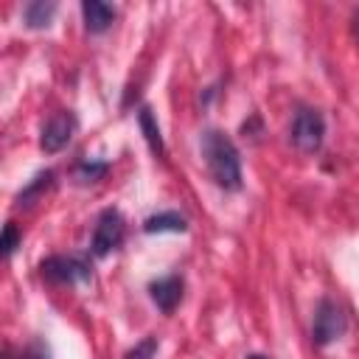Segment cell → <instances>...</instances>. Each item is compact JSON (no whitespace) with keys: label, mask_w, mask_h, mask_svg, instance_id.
Masks as SVG:
<instances>
[{"label":"cell","mask_w":359,"mask_h":359,"mask_svg":"<svg viewBox=\"0 0 359 359\" xmlns=\"http://www.w3.org/2000/svg\"><path fill=\"white\" fill-rule=\"evenodd\" d=\"M205 165L213 177V182L224 191H238L241 188V163H238V151L233 146V140L224 132L208 129L199 140Z\"/></svg>","instance_id":"obj_1"},{"label":"cell","mask_w":359,"mask_h":359,"mask_svg":"<svg viewBox=\"0 0 359 359\" xmlns=\"http://www.w3.org/2000/svg\"><path fill=\"white\" fill-rule=\"evenodd\" d=\"M325 137V121L317 109H297L294 121H292V143L303 151V154H314L320 151Z\"/></svg>","instance_id":"obj_2"},{"label":"cell","mask_w":359,"mask_h":359,"mask_svg":"<svg viewBox=\"0 0 359 359\" xmlns=\"http://www.w3.org/2000/svg\"><path fill=\"white\" fill-rule=\"evenodd\" d=\"M123 241V219L115 208H107L98 222H95V230H93V241H90V250L95 258H104L109 255L118 244Z\"/></svg>","instance_id":"obj_3"},{"label":"cell","mask_w":359,"mask_h":359,"mask_svg":"<svg viewBox=\"0 0 359 359\" xmlns=\"http://www.w3.org/2000/svg\"><path fill=\"white\" fill-rule=\"evenodd\" d=\"M39 269L53 283H87L93 278L90 264L84 258H76V255H53V258L42 261Z\"/></svg>","instance_id":"obj_4"},{"label":"cell","mask_w":359,"mask_h":359,"mask_svg":"<svg viewBox=\"0 0 359 359\" xmlns=\"http://www.w3.org/2000/svg\"><path fill=\"white\" fill-rule=\"evenodd\" d=\"M345 331V314L337 303L331 300H320L317 311H314V325H311V337L317 345H328L334 339H339Z\"/></svg>","instance_id":"obj_5"},{"label":"cell","mask_w":359,"mask_h":359,"mask_svg":"<svg viewBox=\"0 0 359 359\" xmlns=\"http://www.w3.org/2000/svg\"><path fill=\"white\" fill-rule=\"evenodd\" d=\"M76 132V115L73 112H56L45 126H42V135H39V146L42 151L53 154V151H62L70 137Z\"/></svg>","instance_id":"obj_6"},{"label":"cell","mask_w":359,"mask_h":359,"mask_svg":"<svg viewBox=\"0 0 359 359\" xmlns=\"http://www.w3.org/2000/svg\"><path fill=\"white\" fill-rule=\"evenodd\" d=\"M149 294L154 300V306L165 314H171L177 309V303L182 300V280L177 275H168V278H160L149 286Z\"/></svg>","instance_id":"obj_7"},{"label":"cell","mask_w":359,"mask_h":359,"mask_svg":"<svg viewBox=\"0 0 359 359\" xmlns=\"http://www.w3.org/2000/svg\"><path fill=\"white\" fill-rule=\"evenodd\" d=\"M81 14H84L87 31H93V34L107 31L112 25V20H115V8L107 6V3H101V0H84L81 3Z\"/></svg>","instance_id":"obj_8"},{"label":"cell","mask_w":359,"mask_h":359,"mask_svg":"<svg viewBox=\"0 0 359 359\" xmlns=\"http://www.w3.org/2000/svg\"><path fill=\"white\" fill-rule=\"evenodd\" d=\"M143 230H146V233H185V230H188V222H185L182 213L165 210V213L149 216V219L143 222Z\"/></svg>","instance_id":"obj_9"},{"label":"cell","mask_w":359,"mask_h":359,"mask_svg":"<svg viewBox=\"0 0 359 359\" xmlns=\"http://www.w3.org/2000/svg\"><path fill=\"white\" fill-rule=\"evenodd\" d=\"M137 123H140V132H143V137H146L149 149L160 157V154L165 151V146H163L160 126H157V121H154V115H151V109H149V107H140V109H137Z\"/></svg>","instance_id":"obj_10"},{"label":"cell","mask_w":359,"mask_h":359,"mask_svg":"<svg viewBox=\"0 0 359 359\" xmlns=\"http://www.w3.org/2000/svg\"><path fill=\"white\" fill-rule=\"evenodd\" d=\"M53 14H56V3H50V0L48 3L45 0H34V3H28L22 8V20H25L28 28H45Z\"/></svg>","instance_id":"obj_11"},{"label":"cell","mask_w":359,"mask_h":359,"mask_svg":"<svg viewBox=\"0 0 359 359\" xmlns=\"http://www.w3.org/2000/svg\"><path fill=\"white\" fill-rule=\"evenodd\" d=\"M50 180H53V174H50V171H39V174L31 180V185H28L25 191H20V194H17V208L31 205V202H34V199H36V196L50 185Z\"/></svg>","instance_id":"obj_12"},{"label":"cell","mask_w":359,"mask_h":359,"mask_svg":"<svg viewBox=\"0 0 359 359\" xmlns=\"http://www.w3.org/2000/svg\"><path fill=\"white\" fill-rule=\"evenodd\" d=\"M154 351H157V337H146V339H140V342L126 353V359H151Z\"/></svg>","instance_id":"obj_13"},{"label":"cell","mask_w":359,"mask_h":359,"mask_svg":"<svg viewBox=\"0 0 359 359\" xmlns=\"http://www.w3.org/2000/svg\"><path fill=\"white\" fill-rule=\"evenodd\" d=\"M104 174H107V163H81L79 171H76V177L81 182H93V180H98Z\"/></svg>","instance_id":"obj_14"},{"label":"cell","mask_w":359,"mask_h":359,"mask_svg":"<svg viewBox=\"0 0 359 359\" xmlns=\"http://www.w3.org/2000/svg\"><path fill=\"white\" fill-rule=\"evenodd\" d=\"M17 244H20V233H17V227L8 222L6 227H3V255H11L14 250H17Z\"/></svg>","instance_id":"obj_15"},{"label":"cell","mask_w":359,"mask_h":359,"mask_svg":"<svg viewBox=\"0 0 359 359\" xmlns=\"http://www.w3.org/2000/svg\"><path fill=\"white\" fill-rule=\"evenodd\" d=\"M28 359H48V353H45L39 345H34V348L28 351Z\"/></svg>","instance_id":"obj_16"},{"label":"cell","mask_w":359,"mask_h":359,"mask_svg":"<svg viewBox=\"0 0 359 359\" xmlns=\"http://www.w3.org/2000/svg\"><path fill=\"white\" fill-rule=\"evenodd\" d=\"M353 28H356V34H359V11L353 14Z\"/></svg>","instance_id":"obj_17"},{"label":"cell","mask_w":359,"mask_h":359,"mask_svg":"<svg viewBox=\"0 0 359 359\" xmlns=\"http://www.w3.org/2000/svg\"><path fill=\"white\" fill-rule=\"evenodd\" d=\"M247 359H266V356H261V353H252V356H247Z\"/></svg>","instance_id":"obj_18"}]
</instances>
